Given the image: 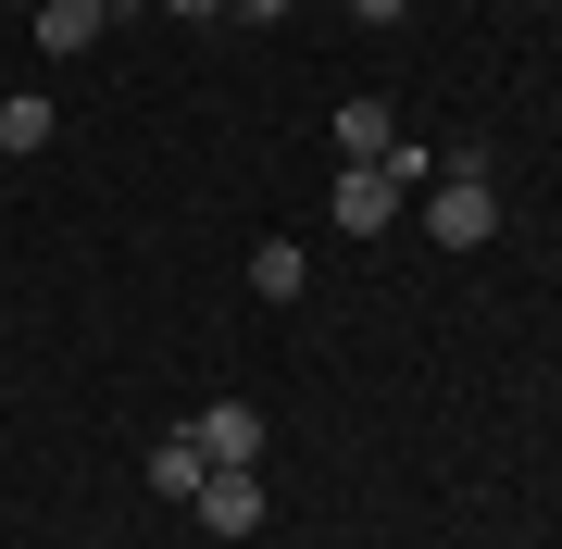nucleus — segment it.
I'll return each mask as SVG.
<instances>
[{"label":"nucleus","mask_w":562,"mask_h":549,"mask_svg":"<svg viewBox=\"0 0 562 549\" xmlns=\"http://www.w3.org/2000/svg\"><path fill=\"white\" fill-rule=\"evenodd\" d=\"M425 238H438V250H487V238H501L487 150H450V163H438V187H425Z\"/></svg>","instance_id":"1"},{"label":"nucleus","mask_w":562,"mask_h":549,"mask_svg":"<svg viewBox=\"0 0 562 549\" xmlns=\"http://www.w3.org/2000/svg\"><path fill=\"white\" fill-rule=\"evenodd\" d=\"M401 175H438V163L401 138L387 163H350V175H338V225H350V238H387V225H401Z\"/></svg>","instance_id":"2"},{"label":"nucleus","mask_w":562,"mask_h":549,"mask_svg":"<svg viewBox=\"0 0 562 549\" xmlns=\"http://www.w3.org/2000/svg\"><path fill=\"white\" fill-rule=\"evenodd\" d=\"M188 437H201L213 474H250V462H262V412H250V400H201V425H188Z\"/></svg>","instance_id":"3"},{"label":"nucleus","mask_w":562,"mask_h":549,"mask_svg":"<svg viewBox=\"0 0 562 549\" xmlns=\"http://www.w3.org/2000/svg\"><path fill=\"white\" fill-rule=\"evenodd\" d=\"M188 512H201L213 537H262V474H201V500H188Z\"/></svg>","instance_id":"4"},{"label":"nucleus","mask_w":562,"mask_h":549,"mask_svg":"<svg viewBox=\"0 0 562 549\" xmlns=\"http://www.w3.org/2000/svg\"><path fill=\"white\" fill-rule=\"evenodd\" d=\"M25 25H38V50H50V62L101 50V0H38V13H25Z\"/></svg>","instance_id":"5"},{"label":"nucleus","mask_w":562,"mask_h":549,"mask_svg":"<svg viewBox=\"0 0 562 549\" xmlns=\"http://www.w3.org/2000/svg\"><path fill=\"white\" fill-rule=\"evenodd\" d=\"M401 150V113L387 101H338V163H387Z\"/></svg>","instance_id":"6"},{"label":"nucleus","mask_w":562,"mask_h":549,"mask_svg":"<svg viewBox=\"0 0 562 549\" xmlns=\"http://www.w3.org/2000/svg\"><path fill=\"white\" fill-rule=\"evenodd\" d=\"M201 474H213V462H201V437H188V425L150 449V488H162V500H201Z\"/></svg>","instance_id":"7"},{"label":"nucleus","mask_w":562,"mask_h":549,"mask_svg":"<svg viewBox=\"0 0 562 549\" xmlns=\"http://www.w3.org/2000/svg\"><path fill=\"white\" fill-rule=\"evenodd\" d=\"M301 275H313L301 238H262V250H250V287H262V300H301Z\"/></svg>","instance_id":"8"},{"label":"nucleus","mask_w":562,"mask_h":549,"mask_svg":"<svg viewBox=\"0 0 562 549\" xmlns=\"http://www.w3.org/2000/svg\"><path fill=\"white\" fill-rule=\"evenodd\" d=\"M0 150H13V163H25V150H50V101H38V88L0 101Z\"/></svg>","instance_id":"9"},{"label":"nucleus","mask_w":562,"mask_h":549,"mask_svg":"<svg viewBox=\"0 0 562 549\" xmlns=\"http://www.w3.org/2000/svg\"><path fill=\"white\" fill-rule=\"evenodd\" d=\"M225 13H238V25H288V0H225Z\"/></svg>","instance_id":"10"},{"label":"nucleus","mask_w":562,"mask_h":549,"mask_svg":"<svg viewBox=\"0 0 562 549\" xmlns=\"http://www.w3.org/2000/svg\"><path fill=\"white\" fill-rule=\"evenodd\" d=\"M350 13H362V25H401V13H413V0H350Z\"/></svg>","instance_id":"11"},{"label":"nucleus","mask_w":562,"mask_h":549,"mask_svg":"<svg viewBox=\"0 0 562 549\" xmlns=\"http://www.w3.org/2000/svg\"><path fill=\"white\" fill-rule=\"evenodd\" d=\"M162 13H188V25H201V13H225V0H162Z\"/></svg>","instance_id":"12"},{"label":"nucleus","mask_w":562,"mask_h":549,"mask_svg":"<svg viewBox=\"0 0 562 549\" xmlns=\"http://www.w3.org/2000/svg\"><path fill=\"white\" fill-rule=\"evenodd\" d=\"M25 13H38V0H25Z\"/></svg>","instance_id":"13"}]
</instances>
